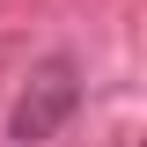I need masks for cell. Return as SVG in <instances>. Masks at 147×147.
<instances>
[{
  "label": "cell",
  "mask_w": 147,
  "mask_h": 147,
  "mask_svg": "<svg viewBox=\"0 0 147 147\" xmlns=\"http://www.w3.org/2000/svg\"><path fill=\"white\" fill-rule=\"evenodd\" d=\"M74 110H81V66H74L66 52H52L44 66H30V81H22L15 110H7V140L15 147H44Z\"/></svg>",
  "instance_id": "obj_1"
}]
</instances>
